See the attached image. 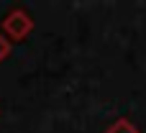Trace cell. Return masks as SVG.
Listing matches in <instances>:
<instances>
[{
    "mask_svg": "<svg viewBox=\"0 0 146 133\" xmlns=\"http://www.w3.org/2000/svg\"><path fill=\"white\" fill-rule=\"evenodd\" d=\"M105 133H139V128H136L128 118H118V120H113V123L105 128Z\"/></svg>",
    "mask_w": 146,
    "mask_h": 133,
    "instance_id": "2",
    "label": "cell"
},
{
    "mask_svg": "<svg viewBox=\"0 0 146 133\" xmlns=\"http://www.w3.org/2000/svg\"><path fill=\"white\" fill-rule=\"evenodd\" d=\"M10 49H13V44H10L3 33H0V62H5V59L10 56Z\"/></svg>",
    "mask_w": 146,
    "mask_h": 133,
    "instance_id": "3",
    "label": "cell"
},
{
    "mask_svg": "<svg viewBox=\"0 0 146 133\" xmlns=\"http://www.w3.org/2000/svg\"><path fill=\"white\" fill-rule=\"evenodd\" d=\"M33 31V18L28 15V10L23 8H13L5 18H3V36L13 44V41H23L28 33Z\"/></svg>",
    "mask_w": 146,
    "mask_h": 133,
    "instance_id": "1",
    "label": "cell"
}]
</instances>
